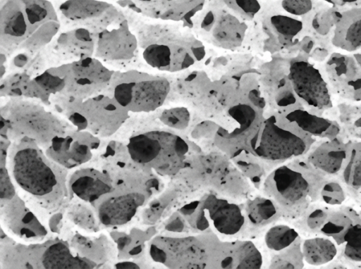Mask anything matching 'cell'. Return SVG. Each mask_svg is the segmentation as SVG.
Instances as JSON below:
<instances>
[{
    "mask_svg": "<svg viewBox=\"0 0 361 269\" xmlns=\"http://www.w3.org/2000/svg\"><path fill=\"white\" fill-rule=\"evenodd\" d=\"M161 120L171 127L183 129L189 123L190 113L185 108H174L164 112Z\"/></svg>",
    "mask_w": 361,
    "mask_h": 269,
    "instance_id": "36",
    "label": "cell"
},
{
    "mask_svg": "<svg viewBox=\"0 0 361 269\" xmlns=\"http://www.w3.org/2000/svg\"><path fill=\"white\" fill-rule=\"evenodd\" d=\"M282 6L292 15H302L311 11L312 2V0H283Z\"/></svg>",
    "mask_w": 361,
    "mask_h": 269,
    "instance_id": "37",
    "label": "cell"
},
{
    "mask_svg": "<svg viewBox=\"0 0 361 269\" xmlns=\"http://www.w3.org/2000/svg\"><path fill=\"white\" fill-rule=\"evenodd\" d=\"M247 218L254 225H263L279 218L281 213L276 204L270 198H256L249 203L245 211Z\"/></svg>",
    "mask_w": 361,
    "mask_h": 269,
    "instance_id": "26",
    "label": "cell"
},
{
    "mask_svg": "<svg viewBox=\"0 0 361 269\" xmlns=\"http://www.w3.org/2000/svg\"><path fill=\"white\" fill-rule=\"evenodd\" d=\"M355 58L357 60V63L361 66V54H358L357 55H355Z\"/></svg>",
    "mask_w": 361,
    "mask_h": 269,
    "instance_id": "44",
    "label": "cell"
},
{
    "mask_svg": "<svg viewBox=\"0 0 361 269\" xmlns=\"http://www.w3.org/2000/svg\"><path fill=\"white\" fill-rule=\"evenodd\" d=\"M95 38L94 57L109 68L133 69L139 45L126 17L98 32Z\"/></svg>",
    "mask_w": 361,
    "mask_h": 269,
    "instance_id": "9",
    "label": "cell"
},
{
    "mask_svg": "<svg viewBox=\"0 0 361 269\" xmlns=\"http://www.w3.org/2000/svg\"><path fill=\"white\" fill-rule=\"evenodd\" d=\"M351 142L337 137L311 148L305 160L317 173L326 178L339 176L348 156Z\"/></svg>",
    "mask_w": 361,
    "mask_h": 269,
    "instance_id": "14",
    "label": "cell"
},
{
    "mask_svg": "<svg viewBox=\"0 0 361 269\" xmlns=\"http://www.w3.org/2000/svg\"><path fill=\"white\" fill-rule=\"evenodd\" d=\"M192 51L195 57L198 59L202 58L205 54V51L203 47H196L193 49Z\"/></svg>",
    "mask_w": 361,
    "mask_h": 269,
    "instance_id": "43",
    "label": "cell"
},
{
    "mask_svg": "<svg viewBox=\"0 0 361 269\" xmlns=\"http://www.w3.org/2000/svg\"><path fill=\"white\" fill-rule=\"evenodd\" d=\"M284 117L313 137L331 139L339 134L340 127L337 123L303 108L290 109Z\"/></svg>",
    "mask_w": 361,
    "mask_h": 269,
    "instance_id": "17",
    "label": "cell"
},
{
    "mask_svg": "<svg viewBox=\"0 0 361 269\" xmlns=\"http://www.w3.org/2000/svg\"><path fill=\"white\" fill-rule=\"evenodd\" d=\"M65 85L64 79L48 68L31 79L24 89V96L48 101L61 93Z\"/></svg>",
    "mask_w": 361,
    "mask_h": 269,
    "instance_id": "19",
    "label": "cell"
},
{
    "mask_svg": "<svg viewBox=\"0 0 361 269\" xmlns=\"http://www.w3.org/2000/svg\"><path fill=\"white\" fill-rule=\"evenodd\" d=\"M152 258L175 268H204L212 267L209 239L188 237H164L151 246Z\"/></svg>",
    "mask_w": 361,
    "mask_h": 269,
    "instance_id": "8",
    "label": "cell"
},
{
    "mask_svg": "<svg viewBox=\"0 0 361 269\" xmlns=\"http://www.w3.org/2000/svg\"><path fill=\"white\" fill-rule=\"evenodd\" d=\"M249 97L250 101L256 106L259 108H263L264 106V100L260 96L259 93L256 90H252L250 92L249 94Z\"/></svg>",
    "mask_w": 361,
    "mask_h": 269,
    "instance_id": "41",
    "label": "cell"
},
{
    "mask_svg": "<svg viewBox=\"0 0 361 269\" xmlns=\"http://www.w3.org/2000/svg\"><path fill=\"white\" fill-rule=\"evenodd\" d=\"M328 178L315 171L305 159L279 166L266 178L264 192L278 206L281 215L300 218L314 202Z\"/></svg>",
    "mask_w": 361,
    "mask_h": 269,
    "instance_id": "1",
    "label": "cell"
},
{
    "mask_svg": "<svg viewBox=\"0 0 361 269\" xmlns=\"http://www.w3.org/2000/svg\"><path fill=\"white\" fill-rule=\"evenodd\" d=\"M357 213L350 207L331 209L325 223L320 229V234L331 237L340 246L343 236L353 223Z\"/></svg>",
    "mask_w": 361,
    "mask_h": 269,
    "instance_id": "21",
    "label": "cell"
},
{
    "mask_svg": "<svg viewBox=\"0 0 361 269\" xmlns=\"http://www.w3.org/2000/svg\"><path fill=\"white\" fill-rule=\"evenodd\" d=\"M329 80L337 91L344 92L345 96L353 84L361 76V66L354 57L334 54L326 64Z\"/></svg>",
    "mask_w": 361,
    "mask_h": 269,
    "instance_id": "18",
    "label": "cell"
},
{
    "mask_svg": "<svg viewBox=\"0 0 361 269\" xmlns=\"http://www.w3.org/2000/svg\"><path fill=\"white\" fill-rule=\"evenodd\" d=\"M235 2L243 11L247 13H255L260 8L257 0H235Z\"/></svg>",
    "mask_w": 361,
    "mask_h": 269,
    "instance_id": "40",
    "label": "cell"
},
{
    "mask_svg": "<svg viewBox=\"0 0 361 269\" xmlns=\"http://www.w3.org/2000/svg\"><path fill=\"white\" fill-rule=\"evenodd\" d=\"M335 23L333 40L336 46L350 51L361 46V17L349 20L340 15Z\"/></svg>",
    "mask_w": 361,
    "mask_h": 269,
    "instance_id": "22",
    "label": "cell"
},
{
    "mask_svg": "<svg viewBox=\"0 0 361 269\" xmlns=\"http://www.w3.org/2000/svg\"><path fill=\"white\" fill-rule=\"evenodd\" d=\"M168 1H171V0H168Z\"/></svg>",
    "mask_w": 361,
    "mask_h": 269,
    "instance_id": "46",
    "label": "cell"
},
{
    "mask_svg": "<svg viewBox=\"0 0 361 269\" xmlns=\"http://www.w3.org/2000/svg\"><path fill=\"white\" fill-rule=\"evenodd\" d=\"M65 80V88L59 94L81 99L105 92L114 71L94 56H87L59 66L49 67Z\"/></svg>",
    "mask_w": 361,
    "mask_h": 269,
    "instance_id": "6",
    "label": "cell"
},
{
    "mask_svg": "<svg viewBox=\"0 0 361 269\" xmlns=\"http://www.w3.org/2000/svg\"><path fill=\"white\" fill-rule=\"evenodd\" d=\"M31 35L22 0H1L0 39L5 53L18 51ZM3 51V50H2Z\"/></svg>",
    "mask_w": 361,
    "mask_h": 269,
    "instance_id": "13",
    "label": "cell"
},
{
    "mask_svg": "<svg viewBox=\"0 0 361 269\" xmlns=\"http://www.w3.org/2000/svg\"><path fill=\"white\" fill-rule=\"evenodd\" d=\"M338 246L341 247V255L344 259L361 263V217L358 214Z\"/></svg>",
    "mask_w": 361,
    "mask_h": 269,
    "instance_id": "29",
    "label": "cell"
},
{
    "mask_svg": "<svg viewBox=\"0 0 361 269\" xmlns=\"http://www.w3.org/2000/svg\"><path fill=\"white\" fill-rule=\"evenodd\" d=\"M61 27L59 20L45 22L29 36L19 50L37 52L44 49L58 34Z\"/></svg>",
    "mask_w": 361,
    "mask_h": 269,
    "instance_id": "27",
    "label": "cell"
},
{
    "mask_svg": "<svg viewBox=\"0 0 361 269\" xmlns=\"http://www.w3.org/2000/svg\"><path fill=\"white\" fill-rule=\"evenodd\" d=\"M42 264L46 268H84L87 264L73 256L68 247L62 242L51 244L43 254Z\"/></svg>",
    "mask_w": 361,
    "mask_h": 269,
    "instance_id": "24",
    "label": "cell"
},
{
    "mask_svg": "<svg viewBox=\"0 0 361 269\" xmlns=\"http://www.w3.org/2000/svg\"><path fill=\"white\" fill-rule=\"evenodd\" d=\"M169 91L166 79L130 69L114 71L105 92L127 111L149 112L163 104Z\"/></svg>",
    "mask_w": 361,
    "mask_h": 269,
    "instance_id": "3",
    "label": "cell"
},
{
    "mask_svg": "<svg viewBox=\"0 0 361 269\" xmlns=\"http://www.w3.org/2000/svg\"><path fill=\"white\" fill-rule=\"evenodd\" d=\"M13 175L21 188L37 196L49 194L57 184L54 170L40 151L31 145L24 146L16 152Z\"/></svg>",
    "mask_w": 361,
    "mask_h": 269,
    "instance_id": "10",
    "label": "cell"
},
{
    "mask_svg": "<svg viewBox=\"0 0 361 269\" xmlns=\"http://www.w3.org/2000/svg\"><path fill=\"white\" fill-rule=\"evenodd\" d=\"M296 94L294 91L285 89L281 92L276 97V101L280 107H292L297 102Z\"/></svg>",
    "mask_w": 361,
    "mask_h": 269,
    "instance_id": "39",
    "label": "cell"
},
{
    "mask_svg": "<svg viewBox=\"0 0 361 269\" xmlns=\"http://www.w3.org/2000/svg\"><path fill=\"white\" fill-rule=\"evenodd\" d=\"M304 259L299 239L289 248L276 254L272 259V268H300L303 267Z\"/></svg>",
    "mask_w": 361,
    "mask_h": 269,
    "instance_id": "33",
    "label": "cell"
},
{
    "mask_svg": "<svg viewBox=\"0 0 361 269\" xmlns=\"http://www.w3.org/2000/svg\"><path fill=\"white\" fill-rule=\"evenodd\" d=\"M262 256L251 242H234L233 268H259Z\"/></svg>",
    "mask_w": 361,
    "mask_h": 269,
    "instance_id": "30",
    "label": "cell"
},
{
    "mask_svg": "<svg viewBox=\"0 0 361 269\" xmlns=\"http://www.w3.org/2000/svg\"><path fill=\"white\" fill-rule=\"evenodd\" d=\"M300 239L298 231L287 225H276L270 227L264 236L267 247L275 254L294 244Z\"/></svg>",
    "mask_w": 361,
    "mask_h": 269,
    "instance_id": "28",
    "label": "cell"
},
{
    "mask_svg": "<svg viewBox=\"0 0 361 269\" xmlns=\"http://www.w3.org/2000/svg\"><path fill=\"white\" fill-rule=\"evenodd\" d=\"M346 187L341 180L334 177L326 179L319 192V199L329 206H337L343 204L347 197Z\"/></svg>",
    "mask_w": 361,
    "mask_h": 269,
    "instance_id": "32",
    "label": "cell"
},
{
    "mask_svg": "<svg viewBox=\"0 0 361 269\" xmlns=\"http://www.w3.org/2000/svg\"><path fill=\"white\" fill-rule=\"evenodd\" d=\"M96 38L83 27L63 29L43 49L51 67L68 63L87 56H94Z\"/></svg>",
    "mask_w": 361,
    "mask_h": 269,
    "instance_id": "11",
    "label": "cell"
},
{
    "mask_svg": "<svg viewBox=\"0 0 361 269\" xmlns=\"http://www.w3.org/2000/svg\"><path fill=\"white\" fill-rule=\"evenodd\" d=\"M271 23L274 29L284 39H291L300 33L303 27L300 20L283 15L272 16Z\"/></svg>",
    "mask_w": 361,
    "mask_h": 269,
    "instance_id": "35",
    "label": "cell"
},
{
    "mask_svg": "<svg viewBox=\"0 0 361 269\" xmlns=\"http://www.w3.org/2000/svg\"><path fill=\"white\" fill-rule=\"evenodd\" d=\"M289 79L293 89L308 106L324 110L331 106L328 84L319 70L306 61H297L290 67Z\"/></svg>",
    "mask_w": 361,
    "mask_h": 269,
    "instance_id": "12",
    "label": "cell"
},
{
    "mask_svg": "<svg viewBox=\"0 0 361 269\" xmlns=\"http://www.w3.org/2000/svg\"><path fill=\"white\" fill-rule=\"evenodd\" d=\"M342 122L351 137L361 142V111L347 113L342 116Z\"/></svg>",
    "mask_w": 361,
    "mask_h": 269,
    "instance_id": "38",
    "label": "cell"
},
{
    "mask_svg": "<svg viewBox=\"0 0 361 269\" xmlns=\"http://www.w3.org/2000/svg\"><path fill=\"white\" fill-rule=\"evenodd\" d=\"M70 185L77 196L88 202L95 201L112 189L111 181L106 175L90 168L75 173Z\"/></svg>",
    "mask_w": 361,
    "mask_h": 269,
    "instance_id": "16",
    "label": "cell"
},
{
    "mask_svg": "<svg viewBox=\"0 0 361 269\" xmlns=\"http://www.w3.org/2000/svg\"><path fill=\"white\" fill-rule=\"evenodd\" d=\"M142 58L151 67L164 70L171 65L172 52L170 47L166 44H151L145 46Z\"/></svg>",
    "mask_w": 361,
    "mask_h": 269,
    "instance_id": "31",
    "label": "cell"
},
{
    "mask_svg": "<svg viewBox=\"0 0 361 269\" xmlns=\"http://www.w3.org/2000/svg\"><path fill=\"white\" fill-rule=\"evenodd\" d=\"M360 201H361V194H360Z\"/></svg>",
    "mask_w": 361,
    "mask_h": 269,
    "instance_id": "45",
    "label": "cell"
},
{
    "mask_svg": "<svg viewBox=\"0 0 361 269\" xmlns=\"http://www.w3.org/2000/svg\"><path fill=\"white\" fill-rule=\"evenodd\" d=\"M132 159L138 163H159L168 174L180 169L189 151L180 137L165 132L139 134L130 138L127 145Z\"/></svg>",
    "mask_w": 361,
    "mask_h": 269,
    "instance_id": "5",
    "label": "cell"
},
{
    "mask_svg": "<svg viewBox=\"0 0 361 269\" xmlns=\"http://www.w3.org/2000/svg\"><path fill=\"white\" fill-rule=\"evenodd\" d=\"M339 176L346 189L354 194H361V142H351L348 158Z\"/></svg>",
    "mask_w": 361,
    "mask_h": 269,
    "instance_id": "25",
    "label": "cell"
},
{
    "mask_svg": "<svg viewBox=\"0 0 361 269\" xmlns=\"http://www.w3.org/2000/svg\"><path fill=\"white\" fill-rule=\"evenodd\" d=\"M331 208L329 206L313 204L301 217L303 229L312 234L320 233V229L329 215Z\"/></svg>",
    "mask_w": 361,
    "mask_h": 269,
    "instance_id": "34",
    "label": "cell"
},
{
    "mask_svg": "<svg viewBox=\"0 0 361 269\" xmlns=\"http://www.w3.org/2000/svg\"><path fill=\"white\" fill-rule=\"evenodd\" d=\"M214 21V17L212 13H208L202 21V27L204 29H209L212 25Z\"/></svg>",
    "mask_w": 361,
    "mask_h": 269,
    "instance_id": "42",
    "label": "cell"
},
{
    "mask_svg": "<svg viewBox=\"0 0 361 269\" xmlns=\"http://www.w3.org/2000/svg\"><path fill=\"white\" fill-rule=\"evenodd\" d=\"M140 205V200L134 194L111 196L100 204L99 218L105 225H121L132 219Z\"/></svg>",
    "mask_w": 361,
    "mask_h": 269,
    "instance_id": "15",
    "label": "cell"
},
{
    "mask_svg": "<svg viewBox=\"0 0 361 269\" xmlns=\"http://www.w3.org/2000/svg\"><path fill=\"white\" fill-rule=\"evenodd\" d=\"M304 261L311 265L330 263L338 254L336 244L327 237H315L305 239L301 243Z\"/></svg>",
    "mask_w": 361,
    "mask_h": 269,
    "instance_id": "20",
    "label": "cell"
},
{
    "mask_svg": "<svg viewBox=\"0 0 361 269\" xmlns=\"http://www.w3.org/2000/svg\"><path fill=\"white\" fill-rule=\"evenodd\" d=\"M314 142L313 137L284 116H271L251 137L248 151L262 161L283 163L307 154Z\"/></svg>",
    "mask_w": 361,
    "mask_h": 269,
    "instance_id": "2",
    "label": "cell"
},
{
    "mask_svg": "<svg viewBox=\"0 0 361 269\" xmlns=\"http://www.w3.org/2000/svg\"><path fill=\"white\" fill-rule=\"evenodd\" d=\"M228 115L234 121V129L222 139L220 143L226 151L229 148L231 140L247 132L255 123L257 118L255 110L247 104H238L228 110Z\"/></svg>",
    "mask_w": 361,
    "mask_h": 269,
    "instance_id": "23",
    "label": "cell"
},
{
    "mask_svg": "<svg viewBox=\"0 0 361 269\" xmlns=\"http://www.w3.org/2000/svg\"><path fill=\"white\" fill-rule=\"evenodd\" d=\"M55 8L63 29L83 27L94 35L126 18L117 7L104 0H65Z\"/></svg>",
    "mask_w": 361,
    "mask_h": 269,
    "instance_id": "7",
    "label": "cell"
},
{
    "mask_svg": "<svg viewBox=\"0 0 361 269\" xmlns=\"http://www.w3.org/2000/svg\"><path fill=\"white\" fill-rule=\"evenodd\" d=\"M179 211L192 228L224 236L238 234L247 220L245 211L238 204L213 194L191 201Z\"/></svg>",
    "mask_w": 361,
    "mask_h": 269,
    "instance_id": "4",
    "label": "cell"
}]
</instances>
